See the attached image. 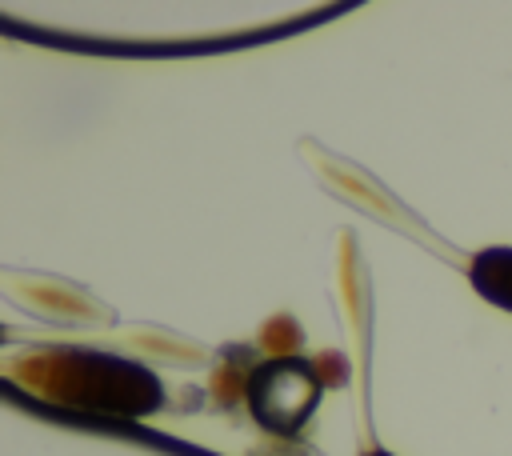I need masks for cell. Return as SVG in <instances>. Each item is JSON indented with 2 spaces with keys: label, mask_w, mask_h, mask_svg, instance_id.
Returning <instances> with one entry per match:
<instances>
[{
  "label": "cell",
  "mask_w": 512,
  "mask_h": 456,
  "mask_svg": "<svg viewBox=\"0 0 512 456\" xmlns=\"http://www.w3.org/2000/svg\"><path fill=\"white\" fill-rule=\"evenodd\" d=\"M364 456H392V452H384V448H372V452H364Z\"/></svg>",
  "instance_id": "cell-4"
},
{
  "label": "cell",
  "mask_w": 512,
  "mask_h": 456,
  "mask_svg": "<svg viewBox=\"0 0 512 456\" xmlns=\"http://www.w3.org/2000/svg\"><path fill=\"white\" fill-rule=\"evenodd\" d=\"M468 284L488 304L512 312V248L508 244H496V248L476 252L472 264H468Z\"/></svg>",
  "instance_id": "cell-3"
},
{
  "label": "cell",
  "mask_w": 512,
  "mask_h": 456,
  "mask_svg": "<svg viewBox=\"0 0 512 456\" xmlns=\"http://www.w3.org/2000/svg\"><path fill=\"white\" fill-rule=\"evenodd\" d=\"M324 380L308 360L280 356L252 372L248 380V408L256 424H264L276 436H292L320 404Z\"/></svg>",
  "instance_id": "cell-2"
},
{
  "label": "cell",
  "mask_w": 512,
  "mask_h": 456,
  "mask_svg": "<svg viewBox=\"0 0 512 456\" xmlns=\"http://www.w3.org/2000/svg\"><path fill=\"white\" fill-rule=\"evenodd\" d=\"M12 380L28 388L32 396L56 408H72V412L144 420L164 408V384L152 368L128 356L92 352L76 344H52V348L16 356Z\"/></svg>",
  "instance_id": "cell-1"
}]
</instances>
